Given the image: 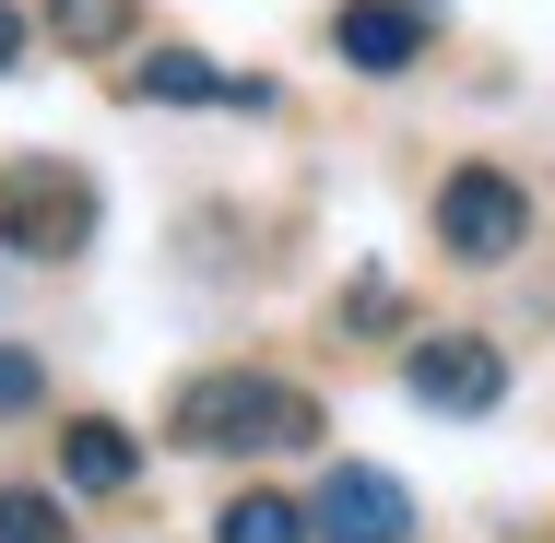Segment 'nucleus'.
<instances>
[{
    "instance_id": "obj_1",
    "label": "nucleus",
    "mask_w": 555,
    "mask_h": 543,
    "mask_svg": "<svg viewBox=\"0 0 555 543\" xmlns=\"http://www.w3.org/2000/svg\"><path fill=\"white\" fill-rule=\"evenodd\" d=\"M166 437L202 449V461H248V449H308L320 437V402L260 378V366H202L166 390Z\"/></svg>"
},
{
    "instance_id": "obj_2",
    "label": "nucleus",
    "mask_w": 555,
    "mask_h": 543,
    "mask_svg": "<svg viewBox=\"0 0 555 543\" xmlns=\"http://www.w3.org/2000/svg\"><path fill=\"white\" fill-rule=\"evenodd\" d=\"M0 248L12 260H83L95 248V178L60 154H12L0 166Z\"/></svg>"
},
{
    "instance_id": "obj_3",
    "label": "nucleus",
    "mask_w": 555,
    "mask_h": 543,
    "mask_svg": "<svg viewBox=\"0 0 555 543\" xmlns=\"http://www.w3.org/2000/svg\"><path fill=\"white\" fill-rule=\"evenodd\" d=\"M438 248L473 260V272L520 260V248H532V190H520L508 166H449L438 178Z\"/></svg>"
},
{
    "instance_id": "obj_4",
    "label": "nucleus",
    "mask_w": 555,
    "mask_h": 543,
    "mask_svg": "<svg viewBox=\"0 0 555 543\" xmlns=\"http://www.w3.org/2000/svg\"><path fill=\"white\" fill-rule=\"evenodd\" d=\"M402 390H414L426 414H496V402H508V354H496L485 331H426V342L402 354Z\"/></svg>"
},
{
    "instance_id": "obj_5",
    "label": "nucleus",
    "mask_w": 555,
    "mask_h": 543,
    "mask_svg": "<svg viewBox=\"0 0 555 543\" xmlns=\"http://www.w3.org/2000/svg\"><path fill=\"white\" fill-rule=\"evenodd\" d=\"M332 48H343V72L402 83V72L438 48V0H343V12H332Z\"/></svg>"
},
{
    "instance_id": "obj_6",
    "label": "nucleus",
    "mask_w": 555,
    "mask_h": 543,
    "mask_svg": "<svg viewBox=\"0 0 555 543\" xmlns=\"http://www.w3.org/2000/svg\"><path fill=\"white\" fill-rule=\"evenodd\" d=\"M308 543H414V496L390 473L343 461V473H320V496H308Z\"/></svg>"
},
{
    "instance_id": "obj_7",
    "label": "nucleus",
    "mask_w": 555,
    "mask_h": 543,
    "mask_svg": "<svg viewBox=\"0 0 555 543\" xmlns=\"http://www.w3.org/2000/svg\"><path fill=\"white\" fill-rule=\"evenodd\" d=\"M142 473V449H130V426H107V414H83V426L60 437V484H83V496H118Z\"/></svg>"
},
{
    "instance_id": "obj_8",
    "label": "nucleus",
    "mask_w": 555,
    "mask_h": 543,
    "mask_svg": "<svg viewBox=\"0 0 555 543\" xmlns=\"http://www.w3.org/2000/svg\"><path fill=\"white\" fill-rule=\"evenodd\" d=\"M224 83H236V72H214L202 48H154V60L130 72V95H142V107H214Z\"/></svg>"
},
{
    "instance_id": "obj_9",
    "label": "nucleus",
    "mask_w": 555,
    "mask_h": 543,
    "mask_svg": "<svg viewBox=\"0 0 555 543\" xmlns=\"http://www.w3.org/2000/svg\"><path fill=\"white\" fill-rule=\"evenodd\" d=\"M36 12H48V36H60V48H83V60L118 48V36L142 24V0H36Z\"/></svg>"
},
{
    "instance_id": "obj_10",
    "label": "nucleus",
    "mask_w": 555,
    "mask_h": 543,
    "mask_svg": "<svg viewBox=\"0 0 555 543\" xmlns=\"http://www.w3.org/2000/svg\"><path fill=\"white\" fill-rule=\"evenodd\" d=\"M214 543H308V508L296 496H236L214 520Z\"/></svg>"
},
{
    "instance_id": "obj_11",
    "label": "nucleus",
    "mask_w": 555,
    "mask_h": 543,
    "mask_svg": "<svg viewBox=\"0 0 555 543\" xmlns=\"http://www.w3.org/2000/svg\"><path fill=\"white\" fill-rule=\"evenodd\" d=\"M0 543H60V496H36V484H0Z\"/></svg>"
},
{
    "instance_id": "obj_12",
    "label": "nucleus",
    "mask_w": 555,
    "mask_h": 543,
    "mask_svg": "<svg viewBox=\"0 0 555 543\" xmlns=\"http://www.w3.org/2000/svg\"><path fill=\"white\" fill-rule=\"evenodd\" d=\"M36 402H48V366L24 342H0V414H36Z\"/></svg>"
},
{
    "instance_id": "obj_13",
    "label": "nucleus",
    "mask_w": 555,
    "mask_h": 543,
    "mask_svg": "<svg viewBox=\"0 0 555 543\" xmlns=\"http://www.w3.org/2000/svg\"><path fill=\"white\" fill-rule=\"evenodd\" d=\"M366 320H402V284L390 272H354L343 284V331H366Z\"/></svg>"
},
{
    "instance_id": "obj_14",
    "label": "nucleus",
    "mask_w": 555,
    "mask_h": 543,
    "mask_svg": "<svg viewBox=\"0 0 555 543\" xmlns=\"http://www.w3.org/2000/svg\"><path fill=\"white\" fill-rule=\"evenodd\" d=\"M0 72H24V12L0 0Z\"/></svg>"
}]
</instances>
